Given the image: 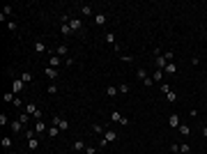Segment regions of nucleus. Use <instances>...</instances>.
<instances>
[{
  "label": "nucleus",
  "mask_w": 207,
  "mask_h": 154,
  "mask_svg": "<svg viewBox=\"0 0 207 154\" xmlns=\"http://www.w3.org/2000/svg\"><path fill=\"white\" fill-rule=\"evenodd\" d=\"M51 124H55V127L60 129V131H67V129H69V120H64V117H60V115H58V117H53V120H51Z\"/></svg>",
  "instance_id": "obj_1"
},
{
  "label": "nucleus",
  "mask_w": 207,
  "mask_h": 154,
  "mask_svg": "<svg viewBox=\"0 0 207 154\" xmlns=\"http://www.w3.org/2000/svg\"><path fill=\"white\" fill-rule=\"evenodd\" d=\"M111 120L117 122V124H122V127H127V124H129V120H127L122 113H117V110H113V113H111Z\"/></svg>",
  "instance_id": "obj_2"
},
{
  "label": "nucleus",
  "mask_w": 207,
  "mask_h": 154,
  "mask_svg": "<svg viewBox=\"0 0 207 154\" xmlns=\"http://www.w3.org/2000/svg\"><path fill=\"white\" fill-rule=\"evenodd\" d=\"M55 55L58 58H69V49H67V44H58V49H55Z\"/></svg>",
  "instance_id": "obj_3"
},
{
  "label": "nucleus",
  "mask_w": 207,
  "mask_h": 154,
  "mask_svg": "<svg viewBox=\"0 0 207 154\" xmlns=\"http://www.w3.org/2000/svg\"><path fill=\"white\" fill-rule=\"evenodd\" d=\"M60 64H64V60H62V58H58L55 53H53V55L49 58V67H53V69H58V67H60Z\"/></svg>",
  "instance_id": "obj_4"
},
{
  "label": "nucleus",
  "mask_w": 207,
  "mask_h": 154,
  "mask_svg": "<svg viewBox=\"0 0 207 154\" xmlns=\"http://www.w3.org/2000/svg\"><path fill=\"white\" fill-rule=\"evenodd\" d=\"M67 26L72 28V32H78V30H83V21H81V19H72V21L67 23Z\"/></svg>",
  "instance_id": "obj_5"
},
{
  "label": "nucleus",
  "mask_w": 207,
  "mask_h": 154,
  "mask_svg": "<svg viewBox=\"0 0 207 154\" xmlns=\"http://www.w3.org/2000/svg\"><path fill=\"white\" fill-rule=\"evenodd\" d=\"M23 87H26V83H23L21 78H19V81H12V92H14V94L23 92Z\"/></svg>",
  "instance_id": "obj_6"
},
{
  "label": "nucleus",
  "mask_w": 207,
  "mask_h": 154,
  "mask_svg": "<svg viewBox=\"0 0 207 154\" xmlns=\"http://www.w3.org/2000/svg\"><path fill=\"white\" fill-rule=\"evenodd\" d=\"M35 131L44 136L46 131H49V127H46V122H44V120H37V122H35Z\"/></svg>",
  "instance_id": "obj_7"
},
{
  "label": "nucleus",
  "mask_w": 207,
  "mask_h": 154,
  "mask_svg": "<svg viewBox=\"0 0 207 154\" xmlns=\"http://www.w3.org/2000/svg\"><path fill=\"white\" fill-rule=\"evenodd\" d=\"M37 147H39V138H37V136H32V138H28V150H30V152H35V150H37Z\"/></svg>",
  "instance_id": "obj_8"
},
{
  "label": "nucleus",
  "mask_w": 207,
  "mask_h": 154,
  "mask_svg": "<svg viewBox=\"0 0 207 154\" xmlns=\"http://www.w3.org/2000/svg\"><path fill=\"white\" fill-rule=\"evenodd\" d=\"M163 74L175 76V74H177V64H175V62H168V64H166V69H163Z\"/></svg>",
  "instance_id": "obj_9"
},
{
  "label": "nucleus",
  "mask_w": 207,
  "mask_h": 154,
  "mask_svg": "<svg viewBox=\"0 0 207 154\" xmlns=\"http://www.w3.org/2000/svg\"><path fill=\"white\" fill-rule=\"evenodd\" d=\"M104 138H106V140H108V143H115V140H117V133L113 131V129H106V133H104Z\"/></svg>",
  "instance_id": "obj_10"
},
{
  "label": "nucleus",
  "mask_w": 207,
  "mask_h": 154,
  "mask_svg": "<svg viewBox=\"0 0 207 154\" xmlns=\"http://www.w3.org/2000/svg\"><path fill=\"white\" fill-rule=\"evenodd\" d=\"M44 74H46V78H51V81H55V78H58V69H53V67H46V69H44Z\"/></svg>",
  "instance_id": "obj_11"
},
{
  "label": "nucleus",
  "mask_w": 207,
  "mask_h": 154,
  "mask_svg": "<svg viewBox=\"0 0 207 154\" xmlns=\"http://www.w3.org/2000/svg\"><path fill=\"white\" fill-rule=\"evenodd\" d=\"M92 131L97 133V136H104L106 133V127H104V124H99V122H94L92 124Z\"/></svg>",
  "instance_id": "obj_12"
},
{
  "label": "nucleus",
  "mask_w": 207,
  "mask_h": 154,
  "mask_svg": "<svg viewBox=\"0 0 207 154\" xmlns=\"http://www.w3.org/2000/svg\"><path fill=\"white\" fill-rule=\"evenodd\" d=\"M94 21H97V26H106V21H108V16L99 12V14H94Z\"/></svg>",
  "instance_id": "obj_13"
},
{
  "label": "nucleus",
  "mask_w": 207,
  "mask_h": 154,
  "mask_svg": "<svg viewBox=\"0 0 207 154\" xmlns=\"http://www.w3.org/2000/svg\"><path fill=\"white\" fill-rule=\"evenodd\" d=\"M21 129H23V122L19 120V117H16V120H14V122H12V131H14V133H19V131H21Z\"/></svg>",
  "instance_id": "obj_14"
},
{
  "label": "nucleus",
  "mask_w": 207,
  "mask_h": 154,
  "mask_svg": "<svg viewBox=\"0 0 207 154\" xmlns=\"http://www.w3.org/2000/svg\"><path fill=\"white\" fill-rule=\"evenodd\" d=\"M170 129H180V115H170Z\"/></svg>",
  "instance_id": "obj_15"
},
{
  "label": "nucleus",
  "mask_w": 207,
  "mask_h": 154,
  "mask_svg": "<svg viewBox=\"0 0 207 154\" xmlns=\"http://www.w3.org/2000/svg\"><path fill=\"white\" fill-rule=\"evenodd\" d=\"M58 133H60V129H58L55 124H51V127H49V131H46V136H49V138H55Z\"/></svg>",
  "instance_id": "obj_16"
},
{
  "label": "nucleus",
  "mask_w": 207,
  "mask_h": 154,
  "mask_svg": "<svg viewBox=\"0 0 207 154\" xmlns=\"http://www.w3.org/2000/svg\"><path fill=\"white\" fill-rule=\"evenodd\" d=\"M60 35H62V37H69V35H72V28H69L67 23H62V26H60Z\"/></svg>",
  "instance_id": "obj_17"
},
{
  "label": "nucleus",
  "mask_w": 207,
  "mask_h": 154,
  "mask_svg": "<svg viewBox=\"0 0 207 154\" xmlns=\"http://www.w3.org/2000/svg\"><path fill=\"white\" fill-rule=\"evenodd\" d=\"M37 110H39V108H37V104H32V101H30V104L26 106V113H28V115H35V113H37Z\"/></svg>",
  "instance_id": "obj_18"
},
{
  "label": "nucleus",
  "mask_w": 207,
  "mask_h": 154,
  "mask_svg": "<svg viewBox=\"0 0 207 154\" xmlns=\"http://www.w3.org/2000/svg\"><path fill=\"white\" fill-rule=\"evenodd\" d=\"M85 147H87V145L83 143V140H74V150H76V152H85Z\"/></svg>",
  "instance_id": "obj_19"
},
{
  "label": "nucleus",
  "mask_w": 207,
  "mask_h": 154,
  "mask_svg": "<svg viewBox=\"0 0 207 154\" xmlns=\"http://www.w3.org/2000/svg\"><path fill=\"white\" fill-rule=\"evenodd\" d=\"M0 145H2V150H12V138H7V136H5V138L0 140Z\"/></svg>",
  "instance_id": "obj_20"
},
{
  "label": "nucleus",
  "mask_w": 207,
  "mask_h": 154,
  "mask_svg": "<svg viewBox=\"0 0 207 154\" xmlns=\"http://www.w3.org/2000/svg\"><path fill=\"white\" fill-rule=\"evenodd\" d=\"M106 94H108V97H115V94H120V90H117L115 85H108L106 87Z\"/></svg>",
  "instance_id": "obj_21"
},
{
  "label": "nucleus",
  "mask_w": 207,
  "mask_h": 154,
  "mask_svg": "<svg viewBox=\"0 0 207 154\" xmlns=\"http://www.w3.org/2000/svg\"><path fill=\"white\" fill-rule=\"evenodd\" d=\"M81 14H83V16H92V7H90V5H83V7H81Z\"/></svg>",
  "instance_id": "obj_22"
},
{
  "label": "nucleus",
  "mask_w": 207,
  "mask_h": 154,
  "mask_svg": "<svg viewBox=\"0 0 207 154\" xmlns=\"http://www.w3.org/2000/svg\"><path fill=\"white\" fill-rule=\"evenodd\" d=\"M35 51H37V53H44V51H46V44H44V41H35Z\"/></svg>",
  "instance_id": "obj_23"
},
{
  "label": "nucleus",
  "mask_w": 207,
  "mask_h": 154,
  "mask_svg": "<svg viewBox=\"0 0 207 154\" xmlns=\"http://www.w3.org/2000/svg\"><path fill=\"white\" fill-rule=\"evenodd\" d=\"M30 117H32V115H28V113H26V110H23V113L19 115V120L23 122V127H26V124H28V122H30Z\"/></svg>",
  "instance_id": "obj_24"
},
{
  "label": "nucleus",
  "mask_w": 207,
  "mask_h": 154,
  "mask_svg": "<svg viewBox=\"0 0 207 154\" xmlns=\"http://www.w3.org/2000/svg\"><path fill=\"white\" fill-rule=\"evenodd\" d=\"M117 90H120V94H129V83H120Z\"/></svg>",
  "instance_id": "obj_25"
},
{
  "label": "nucleus",
  "mask_w": 207,
  "mask_h": 154,
  "mask_svg": "<svg viewBox=\"0 0 207 154\" xmlns=\"http://www.w3.org/2000/svg\"><path fill=\"white\" fill-rule=\"evenodd\" d=\"M106 41H108L111 46H117V44H115V35H113V32H106Z\"/></svg>",
  "instance_id": "obj_26"
},
{
  "label": "nucleus",
  "mask_w": 207,
  "mask_h": 154,
  "mask_svg": "<svg viewBox=\"0 0 207 154\" xmlns=\"http://www.w3.org/2000/svg\"><path fill=\"white\" fill-rule=\"evenodd\" d=\"M163 78V69H157L154 74H152V81H161Z\"/></svg>",
  "instance_id": "obj_27"
},
{
  "label": "nucleus",
  "mask_w": 207,
  "mask_h": 154,
  "mask_svg": "<svg viewBox=\"0 0 207 154\" xmlns=\"http://www.w3.org/2000/svg\"><path fill=\"white\" fill-rule=\"evenodd\" d=\"M136 76H138V78L143 81V78H147V72H145L143 67H140V69H136Z\"/></svg>",
  "instance_id": "obj_28"
},
{
  "label": "nucleus",
  "mask_w": 207,
  "mask_h": 154,
  "mask_svg": "<svg viewBox=\"0 0 207 154\" xmlns=\"http://www.w3.org/2000/svg\"><path fill=\"white\" fill-rule=\"evenodd\" d=\"M166 99H168V101H170V104H175V101H177V94H175L173 90H170L168 94H166Z\"/></svg>",
  "instance_id": "obj_29"
},
{
  "label": "nucleus",
  "mask_w": 207,
  "mask_h": 154,
  "mask_svg": "<svg viewBox=\"0 0 207 154\" xmlns=\"http://www.w3.org/2000/svg\"><path fill=\"white\" fill-rule=\"evenodd\" d=\"M21 81H23V83H30V81H32V74H30V72H23Z\"/></svg>",
  "instance_id": "obj_30"
},
{
  "label": "nucleus",
  "mask_w": 207,
  "mask_h": 154,
  "mask_svg": "<svg viewBox=\"0 0 207 154\" xmlns=\"http://www.w3.org/2000/svg\"><path fill=\"white\" fill-rule=\"evenodd\" d=\"M46 92H49V94H58V85H55V83H51V85L46 87Z\"/></svg>",
  "instance_id": "obj_31"
},
{
  "label": "nucleus",
  "mask_w": 207,
  "mask_h": 154,
  "mask_svg": "<svg viewBox=\"0 0 207 154\" xmlns=\"http://www.w3.org/2000/svg\"><path fill=\"white\" fill-rule=\"evenodd\" d=\"M180 152H182V154H189V152H191V147H189V143H182V145H180Z\"/></svg>",
  "instance_id": "obj_32"
},
{
  "label": "nucleus",
  "mask_w": 207,
  "mask_h": 154,
  "mask_svg": "<svg viewBox=\"0 0 207 154\" xmlns=\"http://www.w3.org/2000/svg\"><path fill=\"white\" fill-rule=\"evenodd\" d=\"M177 131H180L182 136H189V127H186V124H180V129H177Z\"/></svg>",
  "instance_id": "obj_33"
},
{
  "label": "nucleus",
  "mask_w": 207,
  "mask_h": 154,
  "mask_svg": "<svg viewBox=\"0 0 207 154\" xmlns=\"http://www.w3.org/2000/svg\"><path fill=\"white\" fill-rule=\"evenodd\" d=\"M9 14H12V7H9V5H7V7H5V9H2V14H0V19H2V21H5V16H9Z\"/></svg>",
  "instance_id": "obj_34"
},
{
  "label": "nucleus",
  "mask_w": 207,
  "mask_h": 154,
  "mask_svg": "<svg viewBox=\"0 0 207 154\" xmlns=\"http://www.w3.org/2000/svg\"><path fill=\"white\" fill-rule=\"evenodd\" d=\"M163 58H166V60H168V62H173V58H175V53H173V51H166V53H163Z\"/></svg>",
  "instance_id": "obj_35"
},
{
  "label": "nucleus",
  "mask_w": 207,
  "mask_h": 154,
  "mask_svg": "<svg viewBox=\"0 0 207 154\" xmlns=\"http://www.w3.org/2000/svg\"><path fill=\"white\" fill-rule=\"evenodd\" d=\"M16 28H19V23H16V21H7V30H16Z\"/></svg>",
  "instance_id": "obj_36"
},
{
  "label": "nucleus",
  "mask_w": 207,
  "mask_h": 154,
  "mask_svg": "<svg viewBox=\"0 0 207 154\" xmlns=\"http://www.w3.org/2000/svg\"><path fill=\"white\" fill-rule=\"evenodd\" d=\"M152 83H154V81H152V76H147V78H143V85H145V87H152Z\"/></svg>",
  "instance_id": "obj_37"
},
{
  "label": "nucleus",
  "mask_w": 207,
  "mask_h": 154,
  "mask_svg": "<svg viewBox=\"0 0 207 154\" xmlns=\"http://www.w3.org/2000/svg\"><path fill=\"white\" fill-rule=\"evenodd\" d=\"M14 99H16L14 92H5V101H14Z\"/></svg>",
  "instance_id": "obj_38"
},
{
  "label": "nucleus",
  "mask_w": 207,
  "mask_h": 154,
  "mask_svg": "<svg viewBox=\"0 0 207 154\" xmlns=\"http://www.w3.org/2000/svg\"><path fill=\"white\" fill-rule=\"evenodd\" d=\"M7 122H9V117L5 115V113H2V115H0V127H5V124H7Z\"/></svg>",
  "instance_id": "obj_39"
},
{
  "label": "nucleus",
  "mask_w": 207,
  "mask_h": 154,
  "mask_svg": "<svg viewBox=\"0 0 207 154\" xmlns=\"http://www.w3.org/2000/svg\"><path fill=\"white\" fill-rule=\"evenodd\" d=\"M161 92H163V94L170 92V85H168V83H161Z\"/></svg>",
  "instance_id": "obj_40"
},
{
  "label": "nucleus",
  "mask_w": 207,
  "mask_h": 154,
  "mask_svg": "<svg viewBox=\"0 0 207 154\" xmlns=\"http://www.w3.org/2000/svg\"><path fill=\"white\" fill-rule=\"evenodd\" d=\"M76 60H74V58L72 55H69V58H64V64H67V67H72V64H74Z\"/></svg>",
  "instance_id": "obj_41"
},
{
  "label": "nucleus",
  "mask_w": 207,
  "mask_h": 154,
  "mask_svg": "<svg viewBox=\"0 0 207 154\" xmlns=\"http://www.w3.org/2000/svg\"><path fill=\"white\" fill-rule=\"evenodd\" d=\"M120 60H122V62H134V58H131V55H120Z\"/></svg>",
  "instance_id": "obj_42"
},
{
  "label": "nucleus",
  "mask_w": 207,
  "mask_h": 154,
  "mask_svg": "<svg viewBox=\"0 0 207 154\" xmlns=\"http://www.w3.org/2000/svg\"><path fill=\"white\" fill-rule=\"evenodd\" d=\"M12 104H14L16 108H23V99H14V101H12Z\"/></svg>",
  "instance_id": "obj_43"
},
{
  "label": "nucleus",
  "mask_w": 207,
  "mask_h": 154,
  "mask_svg": "<svg viewBox=\"0 0 207 154\" xmlns=\"http://www.w3.org/2000/svg\"><path fill=\"white\" fill-rule=\"evenodd\" d=\"M85 154H97V150H94L92 145H87V147H85Z\"/></svg>",
  "instance_id": "obj_44"
},
{
  "label": "nucleus",
  "mask_w": 207,
  "mask_h": 154,
  "mask_svg": "<svg viewBox=\"0 0 207 154\" xmlns=\"http://www.w3.org/2000/svg\"><path fill=\"white\" fill-rule=\"evenodd\" d=\"M170 152L177 154V152H180V145H175V143H173V145H170Z\"/></svg>",
  "instance_id": "obj_45"
},
{
  "label": "nucleus",
  "mask_w": 207,
  "mask_h": 154,
  "mask_svg": "<svg viewBox=\"0 0 207 154\" xmlns=\"http://www.w3.org/2000/svg\"><path fill=\"white\" fill-rule=\"evenodd\" d=\"M203 136H205V138H207V127H203Z\"/></svg>",
  "instance_id": "obj_46"
},
{
  "label": "nucleus",
  "mask_w": 207,
  "mask_h": 154,
  "mask_svg": "<svg viewBox=\"0 0 207 154\" xmlns=\"http://www.w3.org/2000/svg\"><path fill=\"white\" fill-rule=\"evenodd\" d=\"M7 154H16V152H12V150H9V152H7Z\"/></svg>",
  "instance_id": "obj_47"
},
{
  "label": "nucleus",
  "mask_w": 207,
  "mask_h": 154,
  "mask_svg": "<svg viewBox=\"0 0 207 154\" xmlns=\"http://www.w3.org/2000/svg\"><path fill=\"white\" fill-rule=\"evenodd\" d=\"M205 35H207V30H205Z\"/></svg>",
  "instance_id": "obj_48"
},
{
  "label": "nucleus",
  "mask_w": 207,
  "mask_h": 154,
  "mask_svg": "<svg viewBox=\"0 0 207 154\" xmlns=\"http://www.w3.org/2000/svg\"><path fill=\"white\" fill-rule=\"evenodd\" d=\"M205 127H207V124H205Z\"/></svg>",
  "instance_id": "obj_49"
}]
</instances>
